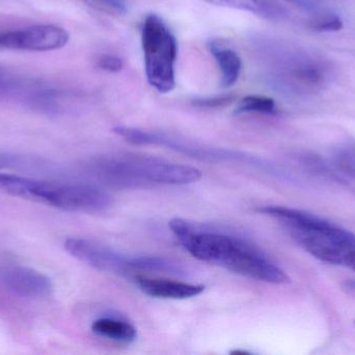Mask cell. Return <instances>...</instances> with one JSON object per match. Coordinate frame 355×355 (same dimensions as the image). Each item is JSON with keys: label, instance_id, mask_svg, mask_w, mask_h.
<instances>
[{"label": "cell", "instance_id": "obj_1", "mask_svg": "<svg viewBox=\"0 0 355 355\" xmlns=\"http://www.w3.org/2000/svg\"><path fill=\"white\" fill-rule=\"evenodd\" d=\"M170 227L184 249L196 260L272 285L290 281L283 269L244 238L181 218L171 220Z\"/></svg>", "mask_w": 355, "mask_h": 355}, {"label": "cell", "instance_id": "obj_2", "mask_svg": "<svg viewBox=\"0 0 355 355\" xmlns=\"http://www.w3.org/2000/svg\"><path fill=\"white\" fill-rule=\"evenodd\" d=\"M257 43L267 77L284 93L306 97L329 85L333 67L318 52L279 40L263 39Z\"/></svg>", "mask_w": 355, "mask_h": 355}, {"label": "cell", "instance_id": "obj_3", "mask_svg": "<svg viewBox=\"0 0 355 355\" xmlns=\"http://www.w3.org/2000/svg\"><path fill=\"white\" fill-rule=\"evenodd\" d=\"M258 210L279 221L294 241L317 260L355 271V233L296 208L266 206Z\"/></svg>", "mask_w": 355, "mask_h": 355}, {"label": "cell", "instance_id": "obj_4", "mask_svg": "<svg viewBox=\"0 0 355 355\" xmlns=\"http://www.w3.org/2000/svg\"><path fill=\"white\" fill-rule=\"evenodd\" d=\"M89 171L98 181L116 189H143L158 183L188 185L202 179L194 167L143 156L97 158L89 163Z\"/></svg>", "mask_w": 355, "mask_h": 355}, {"label": "cell", "instance_id": "obj_5", "mask_svg": "<svg viewBox=\"0 0 355 355\" xmlns=\"http://www.w3.org/2000/svg\"><path fill=\"white\" fill-rule=\"evenodd\" d=\"M112 131L129 143L135 144V145L162 146L196 160L210 163H234V164L246 165L277 176L286 177L285 172L272 163L245 152L213 147V146L205 145V144L190 141L184 138L176 137V135L144 131L135 127L116 126Z\"/></svg>", "mask_w": 355, "mask_h": 355}, {"label": "cell", "instance_id": "obj_6", "mask_svg": "<svg viewBox=\"0 0 355 355\" xmlns=\"http://www.w3.org/2000/svg\"><path fill=\"white\" fill-rule=\"evenodd\" d=\"M141 46L148 83L159 93H170L176 87L178 43L170 27L157 15L146 17Z\"/></svg>", "mask_w": 355, "mask_h": 355}, {"label": "cell", "instance_id": "obj_7", "mask_svg": "<svg viewBox=\"0 0 355 355\" xmlns=\"http://www.w3.org/2000/svg\"><path fill=\"white\" fill-rule=\"evenodd\" d=\"M39 202L68 212L80 213H101L112 206L110 196L95 185L50 181H44Z\"/></svg>", "mask_w": 355, "mask_h": 355}, {"label": "cell", "instance_id": "obj_8", "mask_svg": "<svg viewBox=\"0 0 355 355\" xmlns=\"http://www.w3.org/2000/svg\"><path fill=\"white\" fill-rule=\"evenodd\" d=\"M64 249L80 262L102 272L132 276L135 270V256H124L112 247L83 238H69L64 242Z\"/></svg>", "mask_w": 355, "mask_h": 355}, {"label": "cell", "instance_id": "obj_9", "mask_svg": "<svg viewBox=\"0 0 355 355\" xmlns=\"http://www.w3.org/2000/svg\"><path fill=\"white\" fill-rule=\"evenodd\" d=\"M70 33L52 24L33 25L25 28L0 33V50L52 51L68 44Z\"/></svg>", "mask_w": 355, "mask_h": 355}, {"label": "cell", "instance_id": "obj_10", "mask_svg": "<svg viewBox=\"0 0 355 355\" xmlns=\"http://www.w3.org/2000/svg\"><path fill=\"white\" fill-rule=\"evenodd\" d=\"M0 285L14 295L27 299H44L53 291L49 277L35 269L22 266L1 267Z\"/></svg>", "mask_w": 355, "mask_h": 355}, {"label": "cell", "instance_id": "obj_11", "mask_svg": "<svg viewBox=\"0 0 355 355\" xmlns=\"http://www.w3.org/2000/svg\"><path fill=\"white\" fill-rule=\"evenodd\" d=\"M139 289L155 298L164 299H188L196 297L205 291L202 285L181 283L170 279H147V277H135Z\"/></svg>", "mask_w": 355, "mask_h": 355}, {"label": "cell", "instance_id": "obj_12", "mask_svg": "<svg viewBox=\"0 0 355 355\" xmlns=\"http://www.w3.org/2000/svg\"><path fill=\"white\" fill-rule=\"evenodd\" d=\"M215 6L246 10L266 20L283 22L291 17V13L279 0H205Z\"/></svg>", "mask_w": 355, "mask_h": 355}, {"label": "cell", "instance_id": "obj_13", "mask_svg": "<svg viewBox=\"0 0 355 355\" xmlns=\"http://www.w3.org/2000/svg\"><path fill=\"white\" fill-rule=\"evenodd\" d=\"M209 50L218 65L223 88L232 87L237 83L241 73L242 63L234 48L219 39L209 41Z\"/></svg>", "mask_w": 355, "mask_h": 355}, {"label": "cell", "instance_id": "obj_14", "mask_svg": "<svg viewBox=\"0 0 355 355\" xmlns=\"http://www.w3.org/2000/svg\"><path fill=\"white\" fill-rule=\"evenodd\" d=\"M41 85L0 67V97H21L31 102Z\"/></svg>", "mask_w": 355, "mask_h": 355}, {"label": "cell", "instance_id": "obj_15", "mask_svg": "<svg viewBox=\"0 0 355 355\" xmlns=\"http://www.w3.org/2000/svg\"><path fill=\"white\" fill-rule=\"evenodd\" d=\"M92 331L99 337L121 343H131L137 337V329L126 321L101 318L92 324Z\"/></svg>", "mask_w": 355, "mask_h": 355}, {"label": "cell", "instance_id": "obj_16", "mask_svg": "<svg viewBox=\"0 0 355 355\" xmlns=\"http://www.w3.org/2000/svg\"><path fill=\"white\" fill-rule=\"evenodd\" d=\"M277 112L275 100L266 96L248 95L242 98L236 106L235 114L275 115Z\"/></svg>", "mask_w": 355, "mask_h": 355}, {"label": "cell", "instance_id": "obj_17", "mask_svg": "<svg viewBox=\"0 0 355 355\" xmlns=\"http://www.w3.org/2000/svg\"><path fill=\"white\" fill-rule=\"evenodd\" d=\"M308 25L313 31L318 33L338 31L344 26L343 21L333 10H324L314 16L309 17Z\"/></svg>", "mask_w": 355, "mask_h": 355}, {"label": "cell", "instance_id": "obj_18", "mask_svg": "<svg viewBox=\"0 0 355 355\" xmlns=\"http://www.w3.org/2000/svg\"><path fill=\"white\" fill-rule=\"evenodd\" d=\"M39 164L40 162L31 156L0 149V169L3 170L26 171Z\"/></svg>", "mask_w": 355, "mask_h": 355}, {"label": "cell", "instance_id": "obj_19", "mask_svg": "<svg viewBox=\"0 0 355 355\" xmlns=\"http://www.w3.org/2000/svg\"><path fill=\"white\" fill-rule=\"evenodd\" d=\"M290 2L296 8L306 12L309 17L314 16L324 10H331L327 3V0H285Z\"/></svg>", "mask_w": 355, "mask_h": 355}, {"label": "cell", "instance_id": "obj_20", "mask_svg": "<svg viewBox=\"0 0 355 355\" xmlns=\"http://www.w3.org/2000/svg\"><path fill=\"white\" fill-rule=\"evenodd\" d=\"M233 101L234 96L221 95L215 96V97L198 98V99L193 100L192 104L198 108H216L229 106Z\"/></svg>", "mask_w": 355, "mask_h": 355}, {"label": "cell", "instance_id": "obj_21", "mask_svg": "<svg viewBox=\"0 0 355 355\" xmlns=\"http://www.w3.org/2000/svg\"><path fill=\"white\" fill-rule=\"evenodd\" d=\"M98 67L102 70L107 71L110 73H118L124 68V62L122 58L114 54H103L98 58Z\"/></svg>", "mask_w": 355, "mask_h": 355}, {"label": "cell", "instance_id": "obj_22", "mask_svg": "<svg viewBox=\"0 0 355 355\" xmlns=\"http://www.w3.org/2000/svg\"><path fill=\"white\" fill-rule=\"evenodd\" d=\"M344 289L348 292V293L352 294V295L355 296V281H347L344 283Z\"/></svg>", "mask_w": 355, "mask_h": 355}]
</instances>
